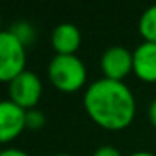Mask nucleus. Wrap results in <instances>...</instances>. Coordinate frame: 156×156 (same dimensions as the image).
Wrapping results in <instances>:
<instances>
[{"label":"nucleus","instance_id":"1","mask_svg":"<svg viewBox=\"0 0 156 156\" xmlns=\"http://www.w3.org/2000/svg\"><path fill=\"white\" fill-rule=\"evenodd\" d=\"M82 104L94 124L108 131H121L131 126L136 116V99L122 81L96 79L86 87Z\"/></svg>","mask_w":156,"mask_h":156},{"label":"nucleus","instance_id":"2","mask_svg":"<svg viewBox=\"0 0 156 156\" xmlns=\"http://www.w3.org/2000/svg\"><path fill=\"white\" fill-rule=\"evenodd\" d=\"M47 77L57 91L76 92L86 86L87 67L76 54H55L47 66Z\"/></svg>","mask_w":156,"mask_h":156},{"label":"nucleus","instance_id":"3","mask_svg":"<svg viewBox=\"0 0 156 156\" xmlns=\"http://www.w3.org/2000/svg\"><path fill=\"white\" fill-rule=\"evenodd\" d=\"M25 45L10 30L0 32V82H10L25 71Z\"/></svg>","mask_w":156,"mask_h":156},{"label":"nucleus","instance_id":"4","mask_svg":"<svg viewBox=\"0 0 156 156\" xmlns=\"http://www.w3.org/2000/svg\"><path fill=\"white\" fill-rule=\"evenodd\" d=\"M44 92L42 79L35 72L25 69L22 74H19L14 81L9 82V94L10 101H14L22 109H35Z\"/></svg>","mask_w":156,"mask_h":156},{"label":"nucleus","instance_id":"5","mask_svg":"<svg viewBox=\"0 0 156 156\" xmlns=\"http://www.w3.org/2000/svg\"><path fill=\"white\" fill-rule=\"evenodd\" d=\"M99 66L102 77L124 82V79L133 72V51L122 45H111L102 52Z\"/></svg>","mask_w":156,"mask_h":156},{"label":"nucleus","instance_id":"6","mask_svg":"<svg viewBox=\"0 0 156 156\" xmlns=\"http://www.w3.org/2000/svg\"><path fill=\"white\" fill-rule=\"evenodd\" d=\"M25 114L27 111L10 99L0 101V144L17 139L24 133V129H27Z\"/></svg>","mask_w":156,"mask_h":156},{"label":"nucleus","instance_id":"7","mask_svg":"<svg viewBox=\"0 0 156 156\" xmlns=\"http://www.w3.org/2000/svg\"><path fill=\"white\" fill-rule=\"evenodd\" d=\"M133 72L143 82H156V42L143 41L133 51Z\"/></svg>","mask_w":156,"mask_h":156},{"label":"nucleus","instance_id":"8","mask_svg":"<svg viewBox=\"0 0 156 156\" xmlns=\"http://www.w3.org/2000/svg\"><path fill=\"white\" fill-rule=\"evenodd\" d=\"M81 41H82L81 30L72 22L57 24L51 34V44L55 54H64V55L76 54L77 49L81 47Z\"/></svg>","mask_w":156,"mask_h":156},{"label":"nucleus","instance_id":"9","mask_svg":"<svg viewBox=\"0 0 156 156\" xmlns=\"http://www.w3.org/2000/svg\"><path fill=\"white\" fill-rule=\"evenodd\" d=\"M138 30L146 42H156V4L149 5L139 15Z\"/></svg>","mask_w":156,"mask_h":156},{"label":"nucleus","instance_id":"10","mask_svg":"<svg viewBox=\"0 0 156 156\" xmlns=\"http://www.w3.org/2000/svg\"><path fill=\"white\" fill-rule=\"evenodd\" d=\"M9 30H10L12 34H14L15 37H17L19 41L25 45V47H27L30 42L35 41V29H34V25L29 24V22H25V20L14 22Z\"/></svg>","mask_w":156,"mask_h":156},{"label":"nucleus","instance_id":"11","mask_svg":"<svg viewBox=\"0 0 156 156\" xmlns=\"http://www.w3.org/2000/svg\"><path fill=\"white\" fill-rule=\"evenodd\" d=\"M47 122L45 119V114L39 109H29L27 114H25V126L27 129H32V131H37V129H42Z\"/></svg>","mask_w":156,"mask_h":156},{"label":"nucleus","instance_id":"12","mask_svg":"<svg viewBox=\"0 0 156 156\" xmlns=\"http://www.w3.org/2000/svg\"><path fill=\"white\" fill-rule=\"evenodd\" d=\"M92 156H122V153L119 151L116 146H111V144H102L99 148L94 149Z\"/></svg>","mask_w":156,"mask_h":156},{"label":"nucleus","instance_id":"13","mask_svg":"<svg viewBox=\"0 0 156 156\" xmlns=\"http://www.w3.org/2000/svg\"><path fill=\"white\" fill-rule=\"evenodd\" d=\"M0 156H30V154L20 148H4L0 149Z\"/></svg>","mask_w":156,"mask_h":156},{"label":"nucleus","instance_id":"14","mask_svg":"<svg viewBox=\"0 0 156 156\" xmlns=\"http://www.w3.org/2000/svg\"><path fill=\"white\" fill-rule=\"evenodd\" d=\"M148 119L153 126L156 128V99H153L148 106Z\"/></svg>","mask_w":156,"mask_h":156},{"label":"nucleus","instance_id":"15","mask_svg":"<svg viewBox=\"0 0 156 156\" xmlns=\"http://www.w3.org/2000/svg\"><path fill=\"white\" fill-rule=\"evenodd\" d=\"M129 156H156L154 153H149V151H134L131 153Z\"/></svg>","mask_w":156,"mask_h":156},{"label":"nucleus","instance_id":"16","mask_svg":"<svg viewBox=\"0 0 156 156\" xmlns=\"http://www.w3.org/2000/svg\"><path fill=\"white\" fill-rule=\"evenodd\" d=\"M51 156H72L69 153H55V154H51Z\"/></svg>","mask_w":156,"mask_h":156},{"label":"nucleus","instance_id":"17","mask_svg":"<svg viewBox=\"0 0 156 156\" xmlns=\"http://www.w3.org/2000/svg\"><path fill=\"white\" fill-rule=\"evenodd\" d=\"M0 25H2V20H0ZM0 32H2V29H0Z\"/></svg>","mask_w":156,"mask_h":156}]
</instances>
